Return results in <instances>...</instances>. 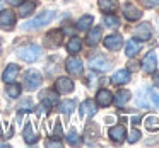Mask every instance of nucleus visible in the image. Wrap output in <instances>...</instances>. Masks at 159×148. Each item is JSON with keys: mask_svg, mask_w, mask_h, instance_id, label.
Wrapping results in <instances>:
<instances>
[{"mask_svg": "<svg viewBox=\"0 0 159 148\" xmlns=\"http://www.w3.org/2000/svg\"><path fill=\"white\" fill-rule=\"evenodd\" d=\"M46 145H48V146H62V143H60V141H52V140H50Z\"/></svg>", "mask_w": 159, "mask_h": 148, "instance_id": "nucleus-38", "label": "nucleus"}, {"mask_svg": "<svg viewBox=\"0 0 159 148\" xmlns=\"http://www.w3.org/2000/svg\"><path fill=\"white\" fill-rule=\"evenodd\" d=\"M67 141H69L70 145H79L80 143V136L75 133V131H70V133L67 134Z\"/></svg>", "mask_w": 159, "mask_h": 148, "instance_id": "nucleus-32", "label": "nucleus"}, {"mask_svg": "<svg viewBox=\"0 0 159 148\" xmlns=\"http://www.w3.org/2000/svg\"><path fill=\"white\" fill-rule=\"evenodd\" d=\"M140 140V133H139L137 129H132L130 133H128V141L130 143H135V141H139Z\"/></svg>", "mask_w": 159, "mask_h": 148, "instance_id": "nucleus-33", "label": "nucleus"}, {"mask_svg": "<svg viewBox=\"0 0 159 148\" xmlns=\"http://www.w3.org/2000/svg\"><path fill=\"white\" fill-rule=\"evenodd\" d=\"M55 85H57V90H58L60 94H69L74 90V82L70 78H67V77H60Z\"/></svg>", "mask_w": 159, "mask_h": 148, "instance_id": "nucleus-12", "label": "nucleus"}, {"mask_svg": "<svg viewBox=\"0 0 159 148\" xmlns=\"http://www.w3.org/2000/svg\"><path fill=\"white\" fill-rule=\"evenodd\" d=\"M121 44H123V41H121L120 34H111L108 38H104V46L108 49H111V51H118L121 48Z\"/></svg>", "mask_w": 159, "mask_h": 148, "instance_id": "nucleus-10", "label": "nucleus"}, {"mask_svg": "<svg viewBox=\"0 0 159 148\" xmlns=\"http://www.w3.org/2000/svg\"><path fill=\"white\" fill-rule=\"evenodd\" d=\"M91 24H93V17L91 15H84V17H80L77 21V29L79 31H87L91 27Z\"/></svg>", "mask_w": 159, "mask_h": 148, "instance_id": "nucleus-26", "label": "nucleus"}, {"mask_svg": "<svg viewBox=\"0 0 159 148\" xmlns=\"http://www.w3.org/2000/svg\"><path fill=\"white\" fill-rule=\"evenodd\" d=\"M101 39V27H94L91 29L89 36H87V44L89 46H96Z\"/></svg>", "mask_w": 159, "mask_h": 148, "instance_id": "nucleus-21", "label": "nucleus"}, {"mask_svg": "<svg viewBox=\"0 0 159 148\" xmlns=\"http://www.w3.org/2000/svg\"><path fill=\"white\" fill-rule=\"evenodd\" d=\"M65 68L70 75H80L82 73V61L77 56H70L65 61Z\"/></svg>", "mask_w": 159, "mask_h": 148, "instance_id": "nucleus-5", "label": "nucleus"}, {"mask_svg": "<svg viewBox=\"0 0 159 148\" xmlns=\"http://www.w3.org/2000/svg\"><path fill=\"white\" fill-rule=\"evenodd\" d=\"M17 73H19V66L12 63V65H9L7 68L4 70V75H2V78H4V82L12 83L16 78H17Z\"/></svg>", "mask_w": 159, "mask_h": 148, "instance_id": "nucleus-13", "label": "nucleus"}, {"mask_svg": "<svg viewBox=\"0 0 159 148\" xmlns=\"http://www.w3.org/2000/svg\"><path fill=\"white\" fill-rule=\"evenodd\" d=\"M104 24L110 26V27H118V26H120V19L113 17V15H106V17H104Z\"/></svg>", "mask_w": 159, "mask_h": 148, "instance_id": "nucleus-31", "label": "nucleus"}, {"mask_svg": "<svg viewBox=\"0 0 159 148\" xmlns=\"http://www.w3.org/2000/svg\"><path fill=\"white\" fill-rule=\"evenodd\" d=\"M154 82H156V85H159V72L154 75Z\"/></svg>", "mask_w": 159, "mask_h": 148, "instance_id": "nucleus-39", "label": "nucleus"}, {"mask_svg": "<svg viewBox=\"0 0 159 148\" xmlns=\"http://www.w3.org/2000/svg\"><path fill=\"white\" fill-rule=\"evenodd\" d=\"M142 68H144L145 73L156 72V68H157V58H156V53H149V55H145L144 61H142Z\"/></svg>", "mask_w": 159, "mask_h": 148, "instance_id": "nucleus-8", "label": "nucleus"}, {"mask_svg": "<svg viewBox=\"0 0 159 148\" xmlns=\"http://www.w3.org/2000/svg\"><path fill=\"white\" fill-rule=\"evenodd\" d=\"M144 4L147 7H156V5H159V0H144Z\"/></svg>", "mask_w": 159, "mask_h": 148, "instance_id": "nucleus-34", "label": "nucleus"}, {"mask_svg": "<svg viewBox=\"0 0 159 148\" xmlns=\"http://www.w3.org/2000/svg\"><path fill=\"white\" fill-rule=\"evenodd\" d=\"M55 136L57 138L62 136V126H60V123H57V126H55Z\"/></svg>", "mask_w": 159, "mask_h": 148, "instance_id": "nucleus-35", "label": "nucleus"}, {"mask_svg": "<svg viewBox=\"0 0 159 148\" xmlns=\"http://www.w3.org/2000/svg\"><path fill=\"white\" fill-rule=\"evenodd\" d=\"M96 102H98V106H101V107L111 106V102H113V94H111L110 90H106V89L99 90L98 95H96Z\"/></svg>", "mask_w": 159, "mask_h": 148, "instance_id": "nucleus-9", "label": "nucleus"}, {"mask_svg": "<svg viewBox=\"0 0 159 148\" xmlns=\"http://www.w3.org/2000/svg\"><path fill=\"white\" fill-rule=\"evenodd\" d=\"M24 85L28 90H36L41 85V73L36 72V70H29L24 75Z\"/></svg>", "mask_w": 159, "mask_h": 148, "instance_id": "nucleus-3", "label": "nucleus"}, {"mask_svg": "<svg viewBox=\"0 0 159 148\" xmlns=\"http://www.w3.org/2000/svg\"><path fill=\"white\" fill-rule=\"evenodd\" d=\"M134 38L142 39V41L149 39V38H151V27H149L147 24H140L139 27L134 29Z\"/></svg>", "mask_w": 159, "mask_h": 148, "instance_id": "nucleus-16", "label": "nucleus"}, {"mask_svg": "<svg viewBox=\"0 0 159 148\" xmlns=\"http://www.w3.org/2000/svg\"><path fill=\"white\" fill-rule=\"evenodd\" d=\"M125 134H127V131H125V126H123V124L113 126V128L110 129V138L115 141V143H123Z\"/></svg>", "mask_w": 159, "mask_h": 148, "instance_id": "nucleus-11", "label": "nucleus"}, {"mask_svg": "<svg viewBox=\"0 0 159 148\" xmlns=\"http://www.w3.org/2000/svg\"><path fill=\"white\" fill-rule=\"evenodd\" d=\"M132 123H135V124H137V123H140V119H139V117H137V116H135V117H134V119H132Z\"/></svg>", "mask_w": 159, "mask_h": 148, "instance_id": "nucleus-40", "label": "nucleus"}, {"mask_svg": "<svg viewBox=\"0 0 159 148\" xmlns=\"http://www.w3.org/2000/svg\"><path fill=\"white\" fill-rule=\"evenodd\" d=\"M41 100H43V107L50 109V107H53L57 102H58V95L53 94V92H50V90H45V92L41 94Z\"/></svg>", "mask_w": 159, "mask_h": 148, "instance_id": "nucleus-14", "label": "nucleus"}, {"mask_svg": "<svg viewBox=\"0 0 159 148\" xmlns=\"http://www.w3.org/2000/svg\"><path fill=\"white\" fill-rule=\"evenodd\" d=\"M7 4L9 5H21L22 0H7Z\"/></svg>", "mask_w": 159, "mask_h": 148, "instance_id": "nucleus-37", "label": "nucleus"}, {"mask_svg": "<svg viewBox=\"0 0 159 148\" xmlns=\"http://www.w3.org/2000/svg\"><path fill=\"white\" fill-rule=\"evenodd\" d=\"M98 4H99V9L106 14H111L118 9V4L116 0H98Z\"/></svg>", "mask_w": 159, "mask_h": 148, "instance_id": "nucleus-17", "label": "nucleus"}, {"mask_svg": "<svg viewBox=\"0 0 159 148\" xmlns=\"http://www.w3.org/2000/svg\"><path fill=\"white\" fill-rule=\"evenodd\" d=\"M149 99H151L152 107H159V92H156L154 89H149Z\"/></svg>", "mask_w": 159, "mask_h": 148, "instance_id": "nucleus-30", "label": "nucleus"}, {"mask_svg": "<svg viewBox=\"0 0 159 148\" xmlns=\"http://www.w3.org/2000/svg\"><path fill=\"white\" fill-rule=\"evenodd\" d=\"M0 53H2V46H0Z\"/></svg>", "mask_w": 159, "mask_h": 148, "instance_id": "nucleus-41", "label": "nucleus"}, {"mask_svg": "<svg viewBox=\"0 0 159 148\" xmlns=\"http://www.w3.org/2000/svg\"><path fill=\"white\" fill-rule=\"evenodd\" d=\"M53 17H55V14H53L52 11H45V12H41L38 17H34L29 22H26L24 27L26 29H38V27H43V26H48L50 22L53 21Z\"/></svg>", "mask_w": 159, "mask_h": 148, "instance_id": "nucleus-2", "label": "nucleus"}, {"mask_svg": "<svg viewBox=\"0 0 159 148\" xmlns=\"http://www.w3.org/2000/svg\"><path fill=\"white\" fill-rule=\"evenodd\" d=\"M96 111H98V107L93 100H84V102L80 104V116H82V119L93 117L94 114H96Z\"/></svg>", "mask_w": 159, "mask_h": 148, "instance_id": "nucleus-7", "label": "nucleus"}, {"mask_svg": "<svg viewBox=\"0 0 159 148\" xmlns=\"http://www.w3.org/2000/svg\"><path fill=\"white\" fill-rule=\"evenodd\" d=\"M128 68H130L132 72H135V70L139 68V63L137 61H130V63H128Z\"/></svg>", "mask_w": 159, "mask_h": 148, "instance_id": "nucleus-36", "label": "nucleus"}, {"mask_svg": "<svg viewBox=\"0 0 159 148\" xmlns=\"http://www.w3.org/2000/svg\"><path fill=\"white\" fill-rule=\"evenodd\" d=\"M34 9H36L34 2H24V4L19 5V15H21V17H28V15L33 14Z\"/></svg>", "mask_w": 159, "mask_h": 148, "instance_id": "nucleus-19", "label": "nucleus"}, {"mask_svg": "<svg viewBox=\"0 0 159 148\" xmlns=\"http://www.w3.org/2000/svg\"><path fill=\"white\" fill-rule=\"evenodd\" d=\"M80 48H82V43H80L79 38H72L67 43V51L69 53H77V51H80Z\"/></svg>", "mask_w": 159, "mask_h": 148, "instance_id": "nucleus-27", "label": "nucleus"}, {"mask_svg": "<svg viewBox=\"0 0 159 148\" xmlns=\"http://www.w3.org/2000/svg\"><path fill=\"white\" fill-rule=\"evenodd\" d=\"M139 51H140V43L130 39V41L125 44V53H127V56H135Z\"/></svg>", "mask_w": 159, "mask_h": 148, "instance_id": "nucleus-20", "label": "nucleus"}, {"mask_svg": "<svg viewBox=\"0 0 159 148\" xmlns=\"http://www.w3.org/2000/svg\"><path fill=\"white\" fill-rule=\"evenodd\" d=\"M144 124H145V129H149V131H159V119L154 116L145 117Z\"/></svg>", "mask_w": 159, "mask_h": 148, "instance_id": "nucleus-25", "label": "nucleus"}, {"mask_svg": "<svg viewBox=\"0 0 159 148\" xmlns=\"http://www.w3.org/2000/svg\"><path fill=\"white\" fill-rule=\"evenodd\" d=\"M46 38H48V41H46V43H48L50 46H60V44H62V39H63L60 31H52Z\"/></svg>", "mask_w": 159, "mask_h": 148, "instance_id": "nucleus-23", "label": "nucleus"}, {"mask_svg": "<svg viewBox=\"0 0 159 148\" xmlns=\"http://www.w3.org/2000/svg\"><path fill=\"white\" fill-rule=\"evenodd\" d=\"M7 95L9 97H12V99H16V97H19V94H21V87L19 85H16V83H9V87H7Z\"/></svg>", "mask_w": 159, "mask_h": 148, "instance_id": "nucleus-29", "label": "nucleus"}, {"mask_svg": "<svg viewBox=\"0 0 159 148\" xmlns=\"http://www.w3.org/2000/svg\"><path fill=\"white\" fill-rule=\"evenodd\" d=\"M24 141L28 145H33V143H36L38 141V134H34V131H33V126L31 124H28V126L24 128Z\"/></svg>", "mask_w": 159, "mask_h": 148, "instance_id": "nucleus-22", "label": "nucleus"}, {"mask_svg": "<svg viewBox=\"0 0 159 148\" xmlns=\"http://www.w3.org/2000/svg\"><path fill=\"white\" fill-rule=\"evenodd\" d=\"M91 66L96 68V70H103V72H106V70L110 68V61L104 60L103 56H96V58L91 60Z\"/></svg>", "mask_w": 159, "mask_h": 148, "instance_id": "nucleus-18", "label": "nucleus"}, {"mask_svg": "<svg viewBox=\"0 0 159 148\" xmlns=\"http://www.w3.org/2000/svg\"><path fill=\"white\" fill-rule=\"evenodd\" d=\"M41 55V48L36 44H29V46H24V48L17 49V56L22 60V61H28V63H33L39 58Z\"/></svg>", "mask_w": 159, "mask_h": 148, "instance_id": "nucleus-1", "label": "nucleus"}, {"mask_svg": "<svg viewBox=\"0 0 159 148\" xmlns=\"http://www.w3.org/2000/svg\"><path fill=\"white\" fill-rule=\"evenodd\" d=\"M74 109H75V102H74V100H63V102L60 104V111H62L63 114H72Z\"/></svg>", "mask_w": 159, "mask_h": 148, "instance_id": "nucleus-28", "label": "nucleus"}, {"mask_svg": "<svg viewBox=\"0 0 159 148\" xmlns=\"http://www.w3.org/2000/svg\"><path fill=\"white\" fill-rule=\"evenodd\" d=\"M123 14H125V17H127L128 21H139V19L142 17V11L134 4H125Z\"/></svg>", "mask_w": 159, "mask_h": 148, "instance_id": "nucleus-6", "label": "nucleus"}, {"mask_svg": "<svg viewBox=\"0 0 159 148\" xmlns=\"http://www.w3.org/2000/svg\"><path fill=\"white\" fill-rule=\"evenodd\" d=\"M128 100H130V92H127V90H120V92L116 94L115 104H116V107H123Z\"/></svg>", "mask_w": 159, "mask_h": 148, "instance_id": "nucleus-24", "label": "nucleus"}, {"mask_svg": "<svg viewBox=\"0 0 159 148\" xmlns=\"http://www.w3.org/2000/svg\"><path fill=\"white\" fill-rule=\"evenodd\" d=\"M16 24V14L12 11H2L0 12V27L5 31H11Z\"/></svg>", "mask_w": 159, "mask_h": 148, "instance_id": "nucleus-4", "label": "nucleus"}, {"mask_svg": "<svg viewBox=\"0 0 159 148\" xmlns=\"http://www.w3.org/2000/svg\"><path fill=\"white\" fill-rule=\"evenodd\" d=\"M128 80H130V72H128V70H118V72H115L113 77H111V82H113L115 85L127 83Z\"/></svg>", "mask_w": 159, "mask_h": 148, "instance_id": "nucleus-15", "label": "nucleus"}]
</instances>
